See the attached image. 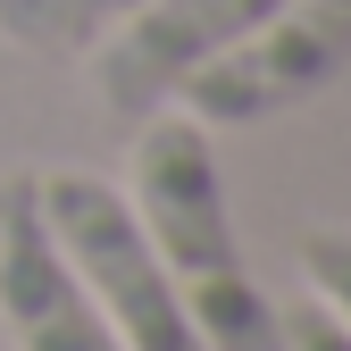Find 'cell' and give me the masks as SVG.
Returning a JSON list of instances; mask_svg holds the SVG:
<instances>
[{
    "label": "cell",
    "mask_w": 351,
    "mask_h": 351,
    "mask_svg": "<svg viewBox=\"0 0 351 351\" xmlns=\"http://www.w3.org/2000/svg\"><path fill=\"white\" fill-rule=\"evenodd\" d=\"M0 335L9 351H125L34 209V167L0 176Z\"/></svg>",
    "instance_id": "obj_5"
},
{
    "label": "cell",
    "mask_w": 351,
    "mask_h": 351,
    "mask_svg": "<svg viewBox=\"0 0 351 351\" xmlns=\"http://www.w3.org/2000/svg\"><path fill=\"white\" fill-rule=\"evenodd\" d=\"M125 201H134L159 268H167L176 301H184V318L201 335V351H276V301L243 268L226 176H217V143H209L201 117H184L176 101L134 117Z\"/></svg>",
    "instance_id": "obj_1"
},
{
    "label": "cell",
    "mask_w": 351,
    "mask_h": 351,
    "mask_svg": "<svg viewBox=\"0 0 351 351\" xmlns=\"http://www.w3.org/2000/svg\"><path fill=\"white\" fill-rule=\"evenodd\" d=\"M276 351H351V335L318 293H301V301H276Z\"/></svg>",
    "instance_id": "obj_8"
},
{
    "label": "cell",
    "mask_w": 351,
    "mask_h": 351,
    "mask_svg": "<svg viewBox=\"0 0 351 351\" xmlns=\"http://www.w3.org/2000/svg\"><path fill=\"white\" fill-rule=\"evenodd\" d=\"M301 276H310V293L326 301V310L343 318V335H351V226H310Z\"/></svg>",
    "instance_id": "obj_7"
},
{
    "label": "cell",
    "mask_w": 351,
    "mask_h": 351,
    "mask_svg": "<svg viewBox=\"0 0 351 351\" xmlns=\"http://www.w3.org/2000/svg\"><path fill=\"white\" fill-rule=\"evenodd\" d=\"M276 0H143V9H125L93 51V93L101 109L117 117H151L176 101V84L193 67H209L226 42H243L259 17H268Z\"/></svg>",
    "instance_id": "obj_4"
},
{
    "label": "cell",
    "mask_w": 351,
    "mask_h": 351,
    "mask_svg": "<svg viewBox=\"0 0 351 351\" xmlns=\"http://www.w3.org/2000/svg\"><path fill=\"white\" fill-rule=\"evenodd\" d=\"M34 209H42L51 243L67 251V268L84 276L93 310L109 318V335L125 351H201L125 184H109L93 167H34Z\"/></svg>",
    "instance_id": "obj_2"
},
{
    "label": "cell",
    "mask_w": 351,
    "mask_h": 351,
    "mask_svg": "<svg viewBox=\"0 0 351 351\" xmlns=\"http://www.w3.org/2000/svg\"><path fill=\"white\" fill-rule=\"evenodd\" d=\"M351 67V0H276L243 42H226L209 67L176 84V109L201 125H251Z\"/></svg>",
    "instance_id": "obj_3"
},
{
    "label": "cell",
    "mask_w": 351,
    "mask_h": 351,
    "mask_svg": "<svg viewBox=\"0 0 351 351\" xmlns=\"http://www.w3.org/2000/svg\"><path fill=\"white\" fill-rule=\"evenodd\" d=\"M125 9L143 0H0V42L34 59H84Z\"/></svg>",
    "instance_id": "obj_6"
}]
</instances>
